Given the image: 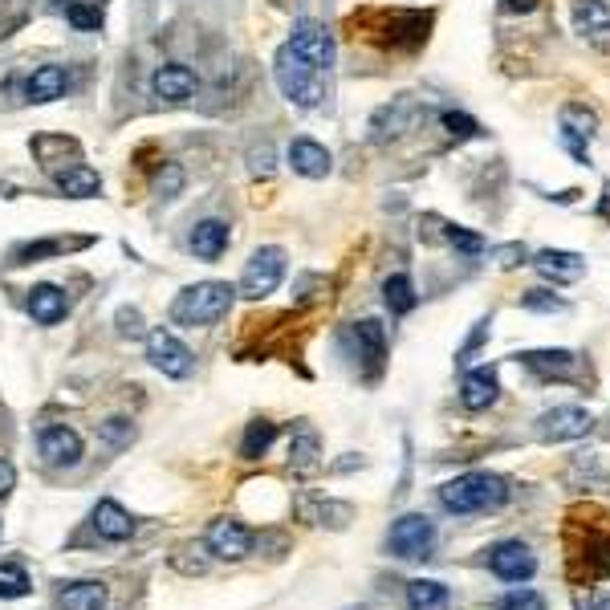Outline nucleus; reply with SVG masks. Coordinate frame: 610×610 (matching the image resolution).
Wrapping results in <instances>:
<instances>
[{"label": "nucleus", "instance_id": "4468645a", "mask_svg": "<svg viewBox=\"0 0 610 610\" xmlns=\"http://www.w3.org/2000/svg\"><path fill=\"white\" fill-rule=\"evenodd\" d=\"M533 269L545 281H554V285H570V281H578L586 273V261L578 253H570V249H541L533 257Z\"/></svg>", "mask_w": 610, "mask_h": 610}, {"label": "nucleus", "instance_id": "cd10ccee", "mask_svg": "<svg viewBox=\"0 0 610 610\" xmlns=\"http://www.w3.org/2000/svg\"><path fill=\"white\" fill-rule=\"evenodd\" d=\"M61 610H102L106 606V586L102 582H70L57 594Z\"/></svg>", "mask_w": 610, "mask_h": 610}, {"label": "nucleus", "instance_id": "f8f14e48", "mask_svg": "<svg viewBox=\"0 0 610 610\" xmlns=\"http://www.w3.org/2000/svg\"><path fill=\"white\" fill-rule=\"evenodd\" d=\"M208 554H216V558H224V562H240L244 554H249L253 549V533L244 529L240 521H212L208 525Z\"/></svg>", "mask_w": 610, "mask_h": 610}, {"label": "nucleus", "instance_id": "4c0bfd02", "mask_svg": "<svg viewBox=\"0 0 610 610\" xmlns=\"http://www.w3.org/2000/svg\"><path fill=\"white\" fill-rule=\"evenodd\" d=\"M66 17H70V25L82 29V33H98V29H102V9H94V5H70Z\"/></svg>", "mask_w": 610, "mask_h": 610}, {"label": "nucleus", "instance_id": "39448f33", "mask_svg": "<svg viewBox=\"0 0 610 610\" xmlns=\"http://www.w3.org/2000/svg\"><path fill=\"white\" fill-rule=\"evenodd\" d=\"M432 545H436V525L427 521L423 513H403L391 533H387V549L395 558L403 562H415V558H427L432 554Z\"/></svg>", "mask_w": 610, "mask_h": 610}, {"label": "nucleus", "instance_id": "b1692460", "mask_svg": "<svg viewBox=\"0 0 610 610\" xmlns=\"http://www.w3.org/2000/svg\"><path fill=\"white\" fill-rule=\"evenodd\" d=\"M411 118H415V102H411V98H399V102L383 106V110L371 118L375 143H391V139H399V135L411 127Z\"/></svg>", "mask_w": 610, "mask_h": 610}, {"label": "nucleus", "instance_id": "aec40b11", "mask_svg": "<svg viewBox=\"0 0 610 610\" xmlns=\"http://www.w3.org/2000/svg\"><path fill=\"white\" fill-rule=\"evenodd\" d=\"M228 240H232V232H228L224 220H200V224L192 228V236H188V249H192L200 261H216V257H224Z\"/></svg>", "mask_w": 610, "mask_h": 610}, {"label": "nucleus", "instance_id": "c85d7f7f", "mask_svg": "<svg viewBox=\"0 0 610 610\" xmlns=\"http://www.w3.org/2000/svg\"><path fill=\"white\" fill-rule=\"evenodd\" d=\"M318 456H322V444H318V436L310 432V427H301V432L293 436V444H289V468L305 476V472H314V468L322 464Z\"/></svg>", "mask_w": 610, "mask_h": 610}, {"label": "nucleus", "instance_id": "473e14b6", "mask_svg": "<svg viewBox=\"0 0 610 610\" xmlns=\"http://www.w3.org/2000/svg\"><path fill=\"white\" fill-rule=\"evenodd\" d=\"M29 574L17 562H0V598H25L29 594Z\"/></svg>", "mask_w": 610, "mask_h": 610}, {"label": "nucleus", "instance_id": "ea45409f", "mask_svg": "<svg viewBox=\"0 0 610 610\" xmlns=\"http://www.w3.org/2000/svg\"><path fill=\"white\" fill-rule=\"evenodd\" d=\"M444 236H448V244H452V249H460V253H468V257L484 253V240H480L476 232H468V228H456V224H452Z\"/></svg>", "mask_w": 610, "mask_h": 610}, {"label": "nucleus", "instance_id": "37998d69", "mask_svg": "<svg viewBox=\"0 0 610 610\" xmlns=\"http://www.w3.org/2000/svg\"><path fill=\"white\" fill-rule=\"evenodd\" d=\"M13 484H17V472H13V464H9V460H0V501H5V497L13 493Z\"/></svg>", "mask_w": 610, "mask_h": 610}, {"label": "nucleus", "instance_id": "c9c22d12", "mask_svg": "<svg viewBox=\"0 0 610 610\" xmlns=\"http://www.w3.org/2000/svg\"><path fill=\"white\" fill-rule=\"evenodd\" d=\"M98 436H102L110 448H127V444L135 440V427H131L127 419H106V423H98Z\"/></svg>", "mask_w": 610, "mask_h": 610}, {"label": "nucleus", "instance_id": "ddd939ff", "mask_svg": "<svg viewBox=\"0 0 610 610\" xmlns=\"http://www.w3.org/2000/svg\"><path fill=\"white\" fill-rule=\"evenodd\" d=\"M574 29L582 41L606 49L610 45V5L606 0H578L574 5Z\"/></svg>", "mask_w": 610, "mask_h": 610}, {"label": "nucleus", "instance_id": "bb28decb", "mask_svg": "<svg viewBox=\"0 0 610 610\" xmlns=\"http://www.w3.org/2000/svg\"><path fill=\"white\" fill-rule=\"evenodd\" d=\"M521 362L537 375H558V379L574 375V366H578L574 350H529V354H521Z\"/></svg>", "mask_w": 610, "mask_h": 610}, {"label": "nucleus", "instance_id": "393cba45", "mask_svg": "<svg viewBox=\"0 0 610 610\" xmlns=\"http://www.w3.org/2000/svg\"><path fill=\"white\" fill-rule=\"evenodd\" d=\"M57 192H61V196H70V200H90V196L102 192V179H98L94 167H86V163H70V167H61V171H57Z\"/></svg>", "mask_w": 610, "mask_h": 610}, {"label": "nucleus", "instance_id": "f257e3e1", "mask_svg": "<svg viewBox=\"0 0 610 610\" xmlns=\"http://www.w3.org/2000/svg\"><path fill=\"white\" fill-rule=\"evenodd\" d=\"M509 497H513V488L497 472H468V476H456V480H448L440 488V505L448 513H460V517H468V513H493V509L509 505Z\"/></svg>", "mask_w": 610, "mask_h": 610}, {"label": "nucleus", "instance_id": "0eeeda50", "mask_svg": "<svg viewBox=\"0 0 610 610\" xmlns=\"http://www.w3.org/2000/svg\"><path fill=\"white\" fill-rule=\"evenodd\" d=\"M289 49L301 53V57L310 61V66H318V70H330V66H334V37H330L326 25H318V21H310V17L293 21Z\"/></svg>", "mask_w": 610, "mask_h": 610}, {"label": "nucleus", "instance_id": "c03bdc74", "mask_svg": "<svg viewBox=\"0 0 610 610\" xmlns=\"http://www.w3.org/2000/svg\"><path fill=\"white\" fill-rule=\"evenodd\" d=\"M537 0H509V13H533Z\"/></svg>", "mask_w": 610, "mask_h": 610}, {"label": "nucleus", "instance_id": "1a4fd4ad", "mask_svg": "<svg viewBox=\"0 0 610 610\" xmlns=\"http://www.w3.org/2000/svg\"><path fill=\"white\" fill-rule=\"evenodd\" d=\"M488 570H493L501 582H529L537 570V558L525 541H501L488 549Z\"/></svg>", "mask_w": 610, "mask_h": 610}, {"label": "nucleus", "instance_id": "423d86ee", "mask_svg": "<svg viewBox=\"0 0 610 610\" xmlns=\"http://www.w3.org/2000/svg\"><path fill=\"white\" fill-rule=\"evenodd\" d=\"M147 358H151L155 371L167 375V379H188L192 366H196V354L183 346L171 330H151L147 334Z\"/></svg>", "mask_w": 610, "mask_h": 610}, {"label": "nucleus", "instance_id": "a211bd4d", "mask_svg": "<svg viewBox=\"0 0 610 610\" xmlns=\"http://www.w3.org/2000/svg\"><path fill=\"white\" fill-rule=\"evenodd\" d=\"M297 517H301V521H310V525L346 529V521L354 517V509H350V505H342V501H330V497H314V493H305V497H297Z\"/></svg>", "mask_w": 610, "mask_h": 610}, {"label": "nucleus", "instance_id": "5701e85b", "mask_svg": "<svg viewBox=\"0 0 610 610\" xmlns=\"http://www.w3.org/2000/svg\"><path fill=\"white\" fill-rule=\"evenodd\" d=\"M66 90H70V74L61 66H37L25 82L29 102H57V98H66Z\"/></svg>", "mask_w": 610, "mask_h": 610}, {"label": "nucleus", "instance_id": "7c9ffc66", "mask_svg": "<svg viewBox=\"0 0 610 610\" xmlns=\"http://www.w3.org/2000/svg\"><path fill=\"white\" fill-rule=\"evenodd\" d=\"M383 301H387V310H391V314H411V310H415V301H419L411 277H407V273L387 277V281H383Z\"/></svg>", "mask_w": 610, "mask_h": 610}, {"label": "nucleus", "instance_id": "9d476101", "mask_svg": "<svg viewBox=\"0 0 610 610\" xmlns=\"http://www.w3.org/2000/svg\"><path fill=\"white\" fill-rule=\"evenodd\" d=\"M37 452H41V460L49 468H70V464L82 460V436L66 423H49V427H41V436H37Z\"/></svg>", "mask_w": 610, "mask_h": 610}, {"label": "nucleus", "instance_id": "412c9836", "mask_svg": "<svg viewBox=\"0 0 610 610\" xmlns=\"http://www.w3.org/2000/svg\"><path fill=\"white\" fill-rule=\"evenodd\" d=\"M66 310H70V301L57 285H33L29 289V314H33L37 326H57L61 318H66Z\"/></svg>", "mask_w": 610, "mask_h": 610}, {"label": "nucleus", "instance_id": "c756f323", "mask_svg": "<svg viewBox=\"0 0 610 610\" xmlns=\"http://www.w3.org/2000/svg\"><path fill=\"white\" fill-rule=\"evenodd\" d=\"M273 440H277V423L253 419L249 432H244V440H240V456H244V460H261V456L273 448Z\"/></svg>", "mask_w": 610, "mask_h": 610}, {"label": "nucleus", "instance_id": "f03ea898", "mask_svg": "<svg viewBox=\"0 0 610 610\" xmlns=\"http://www.w3.org/2000/svg\"><path fill=\"white\" fill-rule=\"evenodd\" d=\"M236 301V285L228 281H200V285H188L175 301H171V322L175 326H212L220 318H228Z\"/></svg>", "mask_w": 610, "mask_h": 610}, {"label": "nucleus", "instance_id": "9b49d317", "mask_svg": "<svg viewBox=\"0 0 610 610\" xmlns=\"http://www.w3.org/2000/svg\"><path fill=\"white\" fill-rule=\"evenodd\" d=\"M594 135H598V114H594L590 106H582V102L562 106V143L574 151L578 163H590V159H586V143H590Z\"/></svg>", "mask_w": 610, "mask_h": 610}, {"label": "nucleus", "instance_id": "4be33fe9", "mask_svg": "<svg viewBox=\"0 0 610 610\" xmlns=\"http://www.w3.org/2000/svg\"><path fill=\"white\" fill-rule=\"evenodd\" d=\"M94 529H98V537H106V541H127L131 533H135V517L127 513V509H122L118 501H98L94 505Z\"/></svg>", "mask_w": 610, "mask_h": 610}, {"label": "nucleus", "instance_id": "f704fd0d", "mask_svg": "<svg viewBox=\"0 0 610 610\" xmlns=\"http://www.w3.org/2000/svg\"><path fill=\"white\" fill-rule=\"evenodd\" d=\"M521 305H525V310H533V314H562V310H566V301L554 297L549 289H529V293L521 297Z\"/></svg>", "mask_w": 610, "mask_h": 610}, {"label": "nucleus", "instance_id": "2f4dec72", "mask_svg": "<svg viewBox=\"0 0 610 610\" xmlns=\"http://www.w3.org/2000/svg\"><path fill=\"white\" fill-rule=\"evenodd\" d=\"M90 240H37V244H25V249L13 253V265H29V261H41V257H53V253H66V249H82Z\"/></svg>", "mask_w": 610, "mask_h": 610}, {"label": "nucleus", "instance_id": "a19ab883", "mask_svg": "<svg viewBox=\"0 0 610 610\" xmlns=\"http://www.w3.org/2000/svg\"><path fill=\"white\" fill-rule=\"evenodd\" d=\"M118 334L122 338H139L143 334V314L139 310H118Z\"/></svg>", "mask_w": 610, "mask_h": 610}, {"label": "nucleus", "instance_id": "f3484780", "mask_svg": "<svg viewBox=\"0 0 610 610\" xmlns=\"http://www.w3.org/2000/svg\"><path fill=\"white\" fill-rule=\"evenodd\" d=\"M285 159H289V167H293L297 175H305V179H326L330 167H334L330 151H326L322 143H314V139H293Z\"/></svg>", "mask_w": 610, "mask_h": 610}, {"label": "nucleus", "instance_id": "2eb2a0df", "mask_svg": "<svg viewBox=\"0 0 610 610\" xmlns=\"http://www.w3.org/2000/svg\"><path fill=\"white\" fill-rule=\"evenodd\" d=\"M497 395H501V379H497L493 366H476V371H468L464 383H460V403H464L468 411L493 407Z\"/></svg>", "mask_w": 610, "mask_h": 610}, {"label": "nucleus", "instance_id": "79ce46f5", "mask_svg": "<svg viewBox=\"0 0 610 610\" xmlns=\"http://www.w3.org/2000/svg\"><path fill=\"white\" fill-rule=\"evenodd\" d=\"M493 257L501 261V269H517L525 261V244H501V249H493Z\"/></svg>", "mask_w": 610, "mask_h": 610}, {"label": "nucleus", "instance_id": "e433bc0d", "mask_svg": "<svg viewBox=\"0 0 610 610\" xmlns=\"http://www.w3.org/2000/svg\"><path fill=\"white\" fill-rule=\"evenodd\" d=\"M155 192H159L163 200H171V196L183 192V167H179V163H163V171L155 175Z\"/></svg>", "mask_w": 610, "mask_h": 610}, {"label": "nucleus", "instance_id": "72a5a7b5", "mask_svg": "<svg viewBox=\"0 0 610 610\" xmlns=\"http://www.w3.org/2000/svg\"><path fill=\"white\" fill-rule=\"evenodd\" d=\"M497 610H549V606H545V598H541L537 590H529V586H513V590L497 602Z\"/></svg>", "mask_w": 610, "mask_h": 610}, {"label": "nucleus", "instance_id": "dca6fc26", "mask_svg": "<svg viewBox=\"0 0 610 610\" xmlns=\"http://www.w3.org/2000/svg\"><path fill=\"white\" fill-rule=\"evenodd\" d=\"M151 90H155V98H163V102H188V98L196 94V74H192L188 66H179V61H167V66L155 70Z\"/></svg>", "mask_w": 610, "mask_h": 610}, {"label": "nucleus", "instance_id": "7ed1b4c3", "mask_svg": "<svg viewBox=\"0 0 610 610\" xmlns=\"http://www.w3.org/2000/svg\"><path fill=\"white\" fill-rule=\"evenodd\" d=\"M273 78H277V90L301 110H314L326 98V70L310 66V61L293 53L289 45H281L273 57Z\"/></svg>", "mask_w": 610, "mask_h": 610}, {"label": "nucleus", "instance_id": "6ab92c4d", "mask_svg": "<svg viewBox=\"0 0 610 610\" xmlns=\"http://www.w3.org/2000/svg\"><path fill=\"white\" fill-rule=\"evenodd\" d=\"M354 338H358V358L366 362V375L375 379L383 371V358H387V330L375 318H362L354 326Z\"/></svg>", "mask_w": 610, "mask_h": 610}, {"label": "nucleus", "instance_id": "a878e982", "mask_svg": "<svg viewBox=\"0 0 610 610\" xmlns=\"http://www.w3.org/2000/svg\"><path fill=\"white\" fill-rule=\"evenodd\" d=\"M407 606L411 610H452V590L432 578H415V582H407Z\"/></svg>", "mask_w": 610, "mask_h": 610}, {"label": "nucleus", "instance_id": "58836bf2", "mask_svg": "<svg viewBox=\"0 0 610 610\" xmlns=\"http://www.w3.org/2000/svg\"><path fill=\"white\" fill-rule=\"evenodd\" d=\"M444 131H448L452 139H472V135H480L476 118H468V114H460V110H448V114H444Z\"/></svg>", "mask_w": 610, "mask_h": 610}, {"label": "nucleus", "instance_id": "6e6552de", "mask_svg": "<svg viewBox=\"0 0 610 610\" xmlns=\"http://www.w3.org/2000/svg\"><path fill=\"white\" fill-rule=\"evenodd\" d=\"M594 427V415L582 407H554L537 419V436L545 444H566V440H582Z\"/></svg>", "mask_w": 610, "mask_h": 610}, {"label": "nucleus", "instance_id": "20e7f679", "mask_svg": "<svg viewBox=\"0 0 610 610\" xmlns=\"http://www.w3.org/2000/svg\"><path fill=\"white\" fill-rule=\"evenodd\" d=\"M285 277V249H277V244H265V249H257L249 257V265H244L240 273V297H249V301H261L269 297Z\"/></svg>", "mask_w": 610, "mask_h": 610}]
</instances>
